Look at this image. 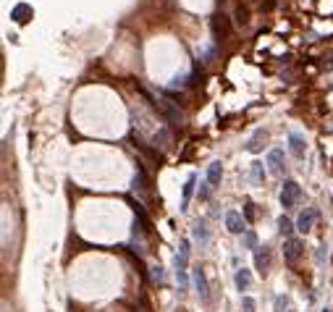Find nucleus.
<instances>
[{
    "instance_id": "10",
    "label": "nucleus",
    "mask_w": 333,
    "mask_h": 312,
    "mask_svg": "<svg viewBox=\"0 0 333 312\" xmlns=\"http://www.w3.org/2000/svg\"><path fill=\"white\" fill-rule=\"evenodd\" d=\"M11 19L19 21V24H24V21H29V19H32V8H29L27 3H19L14 11H11Z\"/></svg>"
},
{
    "instance_id": "7",
    "label": "nucleus",
    "mask_w": 333,
    "mask_h": 312,
    "mask_svg": "<svg viewBox=\"0 0 333 312\" xmlns=\"http://www.w3.org/2000/svg\"><path fill=\"white\" fill-rule=\"evenodd\" d=\"M226 228L228 231H231V234H244V221H242V215H239V213H226Z\"/></svg>"
},
{
    "instance_id": "16",
    "label": "nucleus",
    "mask_w": 333,
    "mask_h": 312,
    "mask_svg": "<svg viewBox=\"0 0 333 312\" xmlns=\"http://www.w3.org/2000/svg\"><path fill=\"white\" fill-rule=\"evenodd\" d=\"M131 139H134V147H139L142 149V152L147 155V158H152V160H160V155H157V149H152V147H147L142 139H136V136H131Z\"/></svg>"
},
{
    "instance_id": "5",
    "label": "nucleus",
    "mask_w": 333,
    "mask_h": 312,
    "mask_svg": "<svg viewBox=\"0 0 333 312\" xmlns=\"http://www.w3.org/2000/svg\"><path fill=\"white\" fill-rule=\"evenodd\" d=\"M315 221H317V210H315V207H307V210L299 215V221H296V228L307 234V231H312Z\"/></svg>"
},
{
    "instance_id": "9",
    "label": "nucleus",
    "mask_w": 333,
    "mask_h": 312,
    "mask_svg": "<svg viewBox=\"0 0 333 312\" xmlns=\"http://www.w3.org/2000/svg\"><path fill=\"white\" fill-rule=\"evenodd\" d=\"M192 278H194V286H197L200 299H208V281H205V270H202V268H194Z\"/></svg>"
},
{
    "instance_id": "20",
    "label": "nucleus",
    "mask_w": 333,
    "mask_h": 312,
    "mask_svg": "<svg viewBox=\"0 0 333 312\" xmlns=\"http://www.w3.org/2000/svg\"><path fill=\"white\" fill-rule=\"evenodd\" d=\"M194 236L202 239V244L208 241V228H205V221H197V223H194Z\"/></svg>"
},
{
    "instance_id": "18",
    "label": "nucleus",
    "mask_w": 333,
    "mask_h": 312,
    "mask_svg": "<svg viewBox=\"0 0 333 312\" xmlns=\"http://www.w3.org/2000/svg\"><path fill=\"white\" fill-rule=\"evenodd\" d=\"M278 231H281V234H283V236H289V239H291V231H294V223L289 221V218H283V215H281V218H278Z\"/></svg>"
},
{
    "instance_id": "22",
    "label": "nucleus",
    "mask_w": 333,
    "mask_h": 312,
    "mask_svg": "<svg viewBox=\"0 0 333 312\" xmlns=\"http://www.w3.org/2000/svg\"><path fill=\"white\" fill-rule=\"evenodd\" d=\"M242 304H244V312H255V299L252 296H242Z\"/></svg>"
},
{
    "instance_id": "14",
    "label": "nucleus",
    "mask_w": 333,
    "mask_h": 312,
    "mask_svg": "<svg viewBox=\"0 0 333 312\" xmlns=\"http://www.w3.org/2000/svg\"><path fill=\"white\" fill-rule=\"evenodd\" d=\"M249 176H252V181H255V184H262V181H265V168H262L260 160H255V163H252Z\"/></svg>"
},
{
    "instance_id": "11",
    "label": "nucleus",
    "mask_w": 333,
    "mask_h": 312,
    "mask_svg": "<svg viewBox=\"0 0 333 312\" xmlns=\"http://www.w3.org/2000/svg\"><path fill=\"white\" fill-rule=\"evenodd\" d=\"M268 166H270L273 173H281V171H283V149H270Z\"/></svg>"
},
{
    "instance_id": "1",
    "label": "nucleus",
    "mask_w": 333,
    "mask_h": 312,
    "mask_svg": "<svg viewBox=\"0 0 333 312\" xmlns=\"http://www.w3.org/2000/svg\"><path fill=\"white\" fill-rule=\"evenodd\" d=\"M142 95L147 97V102H150V105L160 113V115H163V118L168 121V123H174V126H179L181 121H184V115H181V110L179 108H174V105H171V102L168 100H155L152 95H150V92H144L142 89Z\"/></svg>"
},
{
    "instance_id": "12",
    "label": "nucleus",
    "mask_w": 333,
    "mask_h": 312,
    "mask_svg": "<svg viewBox=\"0 0 333 312\" xmlns=\"http://www.w3.org/2000/svg\"><path fill=\"white\" fill-rule=\"evenodd\" d=\"M249 286H252V273L247 268L236 270V288L239 291H249Z\"/></svg>"
},
{
    "instance_id": "3",
    "label": "nucleus",
    "mask_w": 333,
    "mask_h": 312,
    "mask_svg": "<svg viewBox=\"0 0 333 312\" xmlns=\"http://www.w3.org/2000/svg\"><path fill=\"white\" fill-rule=\"evenodd\" d=\"M210 29H213V34H215V40L223 42V40H228V34H231V21H228L226 14H213Z\"/></svg>"
},
{
    "instance_id": "21",
    "label": "nucleus",
    "mask_w": 333,
    "mask_h": 312,
    "mask_svg": "<svg viewBox=\"0 0 333 312\" xmlns=\"http://www.w3.org/2000/svg\"><path fill=\"white\" fill-rule=\"evenodd\" d=\"M275 6H278V0H262V3H260V11H262V14H270Z\"/></svg>"
},
{
    "instance_id": "26",
    "label": "nucleus",
    "mask_w": 333,
    "mask_h": 312,
    "mask_svg": "<svg viewBox=\"0 0 333 312\" xmlns=\"http://www.w3.org/2000/svg\"><path fill=\"white\" fill-rule=\"evenodd\" d=\"M323 312H330V309H323Z\"/></svg>"
},
{
    "instance_id": "2",
    "label": "nucleus",
    "mask_w": 333,
    "mask_h": 312,
    "mask_svg": "<svg viewBox=\"0 0 333 312\" xmlns=\"http://www.w3.org/2000/svg\"><path fill=\"white\" fill-rule=\"evenodd\" d=\"M299 197H302L299 184H296L294 179H286L283 187H281V207H283V210H289V207H294L296 202H299Z\"/></svg>"
},
{
    "instance_id": "27",
    "label": "nucleus",
    "mask_w": 333,
    "mask_h": 312,
    "mask_svg": "<svg viewBox=\"0 0 333 312\" xmlns=\"http://www.w3.org/2000/svg\"><path fill=\"white\" fill-rule=\"evenodd\" d=\"M134 312H136V309H134Z\"/></svg>"
},
{
    "instance_id": "6",
    "label": "nucleus",
    "mask_w": 333,
    "mask_h": 312,
    "mask_svg": "<svg viewBox=\"0 0 333 312\" xmlns=\"http://www.w3.org/2000/svg\"><path fill=\"white\" fill-rule=\"evenodd\" d=\"M289 149H291L294 158H304L307 144H304V136H302L299 131H291V134H289Z\"/></svg>"
},
{
    "instance_id": "24",
    "label": "nucleus",
    "mask_w": 333,
    "mask_h": 312,
    "mask_svg": "<svg viewBox=\"0 0 333 312\" xmlns=\"http://www.w3.org/2000/svg\"><path fill=\"white\" fill-rule=\"evenodd\" d=\"M283 307H286V299L278 296V299H275V312H283Z\"/></svg>"
},
{
    "instance_id": "17",
    "label": "nucleus",
    "mask_w": 333,
    "mask_h": 312,
    "mask_svg": "<svg viewBox=\"0 0 333 312\" xmlns=\"http://www.w3.org/2000/svg\"><path fill=\"white\" fill-rule=\"evenodd\" d=\"M260 142H265V131H255V136H252V139H249L247 149H249V152H257V149L262 147Z\"/></svg>"
},
{
    "instance_id": "25",
    "label": "nucleus",
    "mask_w": 333,
    "mask_h": 312,
    "mask_svg": "<svg viewBox=\"0 0 333 312\" xmlns=\"http://www.w3.org/2000/svg\"><path fill=\"white\" fill-rule=\"evenodd\" d=\"M244 244L247 247H255V234H244Z\"/></svg>"
},
{
    "instance_id": "15",
    "label": "nucleus",
    "mask_w": 333,
    "mask_h": 312,
    "mask_svg": "<svg viewBox=\"0 0 333 312\" xmlns=\"http://www.w3.org/2000/svg\"><path fill=\"white\" fill-rule=\"evenodd\" d=\"M194 181H197V176H192L187 179V187H184V200H181V210H187V205H189V197H192V189H194Z\"/></svg>"
},
{
    "instance_id": "13",
    "label": "nucleus",
    "mask_w": 333,
    "mask_h": 312,
    "mask_svg": "<svg viewBox=\"0 0 333 312\" xmlns=\"http://www.w3.org/2000/svg\"><path fill=\"white\" fill-rule=\"evenodd\" d=\"M234 21H236V24H242V27L249 24V6H247V3H239V6H236V11H234Z\"/></svg>"
},
{
    "instance_id": "4",
    "label": "nucleus",
    "mask_w": 333,
    "mask_h": 312,
    "mask_svg": "<svg viewBox=\"0 0 333 312\" xmlns=\"http://www.w3.org/2000/svg\"><path fill=\"white\" fill-rule=\"evenodd\" d=\"M302 252H304V244H302L299 239H294V236L286 239V244H283V257H286V262H289V265H294L296 260H299Z\"/></svg>"
},
{
    "instance_id": "8",
    "label": "nucleus",
    "mask_w": 333,
    "mask_h": 312,
    "mask_svg": "<svg viewBox=\"0 0 333 312\" xmlns=\"http://www.w3.org/2000/svg\"><path fill=\"white\" fill-rule=\"evenodd\" d=\"M221 176H223V163H221V160H215V163H210V168H208V184H210V189H215L218 184H221Z\"/></svg>"
},
{
    "instance_id": "23",
    "label": "nucleus",
    "mask_w": 333,
    "mask_h": 312,
    "mask_svg": "<svg viewBox=\"0 0 333 312\" xmlns=\"http://www.w3.org/2000/svg\"><path fill=\"white\" fill-rule=\"evenodd\" d=\"M244 215H247V221H255V205H252V202L244 205Z\"/></svg>"
},
{
    "instance_id": "19",
    "label": "nucleus",
    "mask_w": 333,
    "mask_h": 312,
    "mask_svg": "<svg viewBox=\"0 0 333 312\" xmlns=\"http://www.w3.org/2000/svg\"><path fill=\"white\" fill-rule=\"evenodd\" d=\"M262 249V247H260ZM255 252V262H257V268H260V273H265L268 270V252Z\"/></svg>"
}]
</instances>
